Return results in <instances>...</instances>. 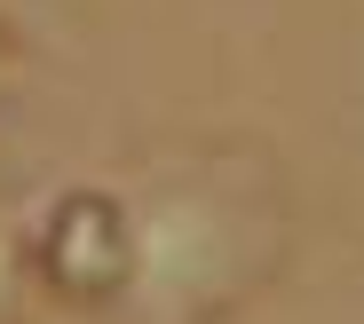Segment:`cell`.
I'll list each match as a JSON object with an SVG mask.
<instances>
[{
    "instance_id": "cell-1",
    "label": "cell",
    "mask_w": 364,
    "mask_h": 324,
    "mask_svg": "<svg viewBox=\"0 0 364 324\" xmlns=\"http://www.w3.org/2000/svg\"><path fill=\"white\" fill-rule=\"evenodd\" d=\"M127 214L119 324H230L293 261V182L254 135L151 143L111 174Z\"/></svg>"
},
{
    "instance_id": "cell-3",
    "label": "cell",
    "mask_w": 364,
    "mask_h": 324,
    "mask_svg": "<svg viewBox=\"0 0 364 324\" xmlns=\"http://www.w3.org/2000/svg\"><path fill=\"white\" fill-rule=\"evenodd\" d=\"M24 214L16 206H0V324H16V308H24Z\"/></svg>"
},
{
    "instance_id": "cell-4",
    "label": "cell",
    "mask_w": 364,
    "mask_h": 324,
    "mask_svg": "<svg viewBox=\"0 0 364 324\" xmlns=\"http://www.w3.org/2000/svg\"><path fill=\"white\" fill-rule=\"evenodd\" d=\"M24 80H32V48H24V32L9 16H0V111L24 95Z\"/></svg>"
},
{
    "instance_id": "cell-2",
    "label": "cell",
    "mask_w": 364,
    "mask_h": 324,
    "mask_svg": "<svg viewBox=\"0 0 364 324\" xmlns=\"http://www.w3.org/2000/svg\"><path fill=\"white\" fill-rule=\"evenodd\" d=\"M24 277L40 293H55L64 308H103L127 285V214L119 190L103 182H64L55 198L24 222Z\"/></svg>"
}]
</instances>
